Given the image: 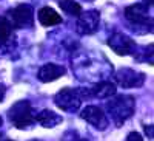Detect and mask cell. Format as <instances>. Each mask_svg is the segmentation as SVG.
I'll use <instances>...</instances> for the list:
<instances>
[{"label":"cell","instance_id":"6da1fadb","mask_svg":"<svg viewBox=\"0 0 154 141\" xmlns=\"http://www.w3.org/2000/svg\"><path fill=\"white\" fill-rule=\"evenodd\" d=\"M71 67L75 78L88 84L103 81L112 73V65L108 57L91 50H77L71 57Z\"/></svg>","mask_w":154,"mask_h":141},{"label":"cell","instance_id":"7a4b0ae2","mask_svg":"<svg viewBox=\"0 0 154 141\" xmlns=\"http://www.w3.org/2000/svg\"><path fill=\"white\" fill-rule=\"evenodd\" d=\"M134 98L128 95H114L112 99L108 101L106 112L116 123V126H122L128 118L133 116L134 113Z\"/></svg>","mask_w":154,"mask_h":141},{"label":"cell","instance_id":"3957f363","mask_svg":"<svg viewBox=\"0 0 154 141\" xmlns=\"http://www.w3.org/2000/svg\"><path fill=\"white\" fill-rule=\"evenodd\" d=\"M8 118L17 129H28L35 123V115L32 112L31 102L23 99L19 101L8 110Z\"/></svg>","mask_w":154,"mask_h":141},{"label":"cell","instance_id":"277c9868","mask_svg":"<svg viewBox=\"0 0 154 141\" xmlns=\"http://www.w3.org/2000/svg\"><path fill=\"white\" fill-rule=\"evenodd\" d=\"M54 102L59 109L69 112V113H74L82 107L83 99H82L77 88H62V90L54 96Z\"/></svg>","mask_w":154,"mask_h":141},{"label":"cell","instance_id":"5b68a950","mask_svg":"<svg viewBox=\"0 0 154 141\" xmlns=\"http://www.w3.org/2000/svg\"><path fill=\"white\" fill-rule=\"evenodd\" d=\"M82 96V99H88V98H97V99H106L116 95L117 92V87L116 84L103 79V81H99L96 84H93V87H82V88H77Z\"/></svg>","mask_w":154,"mask_h":141},{"label":"cell","instance_id":"8992f818","mask_svg":"<svg viewBox=\"0 0 154 141\" xmlns=\"http://www.w3.org/2000/svg\"><path fill=\"white\" fill-rule=\"evenodd\" d=\"M32 17H34L32 6L22 3V5L16 6L14 9H11L9 17H6V19L16 28H29V27H32Z\"/></svg>","mask_w":154,"mask_h":141},{"label":"cell","instance_id":"52a82bcc","mask_svg":"<svg viewBox=\"0 0 154 141\" xmlns=\"http://www.w3.org/2000/svg\"><path fill=\"white\" fill-rule=\"evenodd\" d=\"M99 23H100V12L96 9L91 11H85L79 16L75 23V31L79 33L80 36H88V34H93L97 31L99 28Z\"/></svg>","mask_w":154,"mask_h":141},{"label":"cell","instance_id":"ba28073f","mask_svg":"<svg viewBox=\"0 0 154 141\" xmlns=\"http://www.w3.org/2000/svg\"><path fill=\"white\" fill-rule=\"evenodd\" d=\"M108 47H111V50L114 53H117L120 56H126V54H133L136 53V42L131 39L130 36H126L123 33H114L108 37Z\"/></svg>","mask_w":154,"mask_h":141},{"label":"cell","instance_id":"9c48e42d","mask_svg":"<svg viewBox=\"0 0 154 141\" xmlns=\"http://www.w3.org/2000/svg\"><path fill=\"white\" fill-rule=\"evenodd\" d=\"M114 79L117 82V85L123 88H136V87L143 85L145 74L133 68H120L114 73Z\"/></svg>","mask_w":154,"mask_h":141},{"label":"cell","instance_id":"30bf717a","mask_svg":"<svg viewBox=\"0 0 154 141\" xmlns=\"http://www.w3.org/2000/svg\"><path fill=\"white\" fill-rule=\"evenodd\" d=\"M79 115H80L82 120H85L88 124L94 126L96 129H99V130H105L108 127V116H106V113L102 110L100 107H97V106H88V107L82 109Z\"/></svg>","mask_w":154,"mask_h":141},{"label":"cell","instance_id":"8fae6325","mask_svg":"<svg viewBox=\"0 0 154 141\" xmlns=\"http://www.w3.org/2000/svg\"><path fill=\"white\" fill-rule=\"evenodd\" d=\"M125 17L134 25H151L149 6L145 3H134L125 8Z\"/></svg>","mask_w":154,"mask_h":141},{"label":"cell","instance_id":"7c38bea8","mask_svg":"<svg viewBox=\"0 0 154 141\" xmlns=\"http://www.w3.org/2000/svg\"><path fill=\"white\" fill-rule=\"evenodd\" d=\"M63 74H65V67L57 65V64H45L43 67L38 68L37 78L42 82H51V81L59 79Z\"/></svg>","mask_w":154,"mask_h":141},{"label":"cell","instance_id":"4fadbf2b","mask_svg":"<svg viewBox=\"0 0 154 141\" xmlns=\"http://www.w3.org/2000/svg\"><path fill=\"white\" fill-rule=\"evenodd\" d=\"M35 121L40 124L42 127H46V129H51V127H56L62 123V116L59 113L53 112V110H48L43 109L42 112H38L35 115Z\"/></svg>","mask_w":154,"mask_h":141},{"label":"cell","instance_id":"5bb4252c","mask_svg":"<svg viewBox=\"0 0 154 141\" xmlns=\"http://www.w3.org/2000/svg\"><path fill=\"white\" fill-rule=\"evenodd\" d=\"M37 17H38V22H40L43 27H54V25H59L62 22L60 14L56 9L49 8V6H43V8L38 9Z\"/></svg>","mask_w":154,"mask_h":141},{"label":"cell","instance_id":"9a60e30c","mask_svg":"<svg viewBox=\"0 0 154 141\" xmlns=\"http://www.w3.org/2000/svg\"><path fill=\"white\" fill-rule=\"evenodd\" d=\"M59 5H60V8L65 11L66 14H69V16H77V17H79L82 12H83L80 3H77L75 0H60Z\"/></svg>","mask_w":154,"mask_h":141},{"label":"cell","instance_id":"2e32d148","mask_svg":"<svg viewBox=\"0 0 154 141\" xmlns=\"http://www.w3.org/2000/svg\"><path fill=\"white\" fill-rule=\"evenodd\" d=\"M11 34H12V25L6 17H0V44L8 42Z\"/></svg>","mask_w":154,"mask_h":141},{"label":"cell","instance_id":"e0dca14e","mask_svg":"<svg viewBox=\"0 0 154 141\" xmlns=\"http://www.w3.org/2000/svg\"><path fill=\"white\" fill-rule=\"evenodd\" d=\"M134 54H136V61H139V62H148L151 65V64H152V57H154V47L152 45H146L142 50H139V53H134Z\"/></svg>","mask_w":154,"mask_h":141},{"label":"cell","instance_id":"ac0fdd59","mask_svg":"<svg viewBox=\"0 0 154 141\" xmlns=\"http://www.w3.org/2000/svg\"><path fill=\"white\" fill-rule=\"evenodd\" d=\"M62 141H88V139L80 136L77 132H65L62 136Z\"/></svg>","mask_w":154,"mask_h":141},{"label":"cell","instance_id":"d6986e66","mask_svg":"<svg viewBox=\"0 0 154 141\" xmlns=\"http://www.w3.org/2000/svg\"><path fill=\"white\" fill-rule=\"evenodd\" d=\"M126 141H143V136L137 132H131V133H128Z\"/></svg>","mask_w":154,"mask_h":141},{"label":"cell","instance_id":"ffe728a7","mask_svg":"<svg viewBox=\"0 0 154 141\" xmlns=\"http://www.w3.org/2000/svg\"><path fill=\"white\" fill-rule=\"evenodd\" d=\"M5 92H6V88H5V85L0 82V102L3 101V98H5Z\"/></svg>","mask_w":154,"mask_h":141},{"label":"cell","instance_id":"44dd1931","mask_svg":"<svg viewBox=\"0 0 154 141\" xmlns=\"http://www.w3.org/2000/svg\"><path fill=\"white\" fill-rule=\"evenodd\" d=\"M145 130H146V136L148 138H152V126H143Z\"/></svg>","mask_w":154,"mask_h":141},{"label":"cell","instance_id":"7402d4cb","mask_svg":"<svg viewBox=\"0 0 154 141\" xmlns=\"http://www.w3.org/2000/svg\"><path fill=\"white\" fill-rule=\"evenodd\" d=\"M145 5L146 6H151L152 5V0H145Z\"/></svg>","mask_w":154,"mask_h":141},{"label":"cell","instance_id":"603a6c76","mask_svg":"<svg viewBox=\"0 0 154 141\" xmlns=\"http://www.w3.org/2000/svg\"><path fill=\"white\" fill-rule=\"evenodd\" d=\"M2 126H3V120H2V118H0V127H2Z\"/></svg>","mask_w":154,"mask_h":141},{"label":"cell","instance_id":"cb8c5ba5","mask_svg":"<svg viewBox=\"0 0 154 141\" xmlns=\"http://www.w3.org/2000/svg\"><path fill=\"white\" fill-rule=\"evenodd\" d=\"M83 2H94V0H83Z\"/></svg>","mask_w":154,"mask_h":141},{"label":"cell","instance_id":"d4e9b609","mask_svg":"<svg viewBox=\"0 0 154 141\" xmlns=\"http://www.w3.org/2000/svg\"><path fill=\"white\" fill-rule=\"evenodd\" d=\"M31 141H40V139H31Z\"/></svg>","mask_w":154,"mask_h":141},{"label":"cell","instance_id":"484cf974","mask_svg":"<svg viewBox=\"0 0 154 141\" xmlns=\"http://www.w3.org/2000/svg\"><path fill=\"white\" fill-rule=\"evenodd\" d=\"M0 141H3V139H2V136H0Z\"/></svg>","mask_w":154,"mask_h":141},{"label":"cell","instance_id":"4316f807","mask_svg":"<svg viewBox=\"0 0 154 141\" xmlns=\"http://www.w3.org/2000/svg\"><path fill=\"white\" fill-rule=\"evenodd\" d=\"M8 141H11V139H8Z\"/></svg>","mask_w":154,"mask_h":141}]
</instances>
